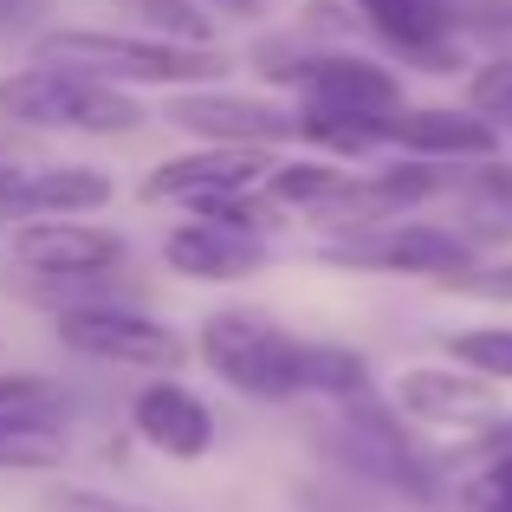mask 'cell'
<instances>
[{
	"mask_svg": "<svg viewBox=\"0 0 512 512\" xmlns=\"http://www.w3.org/2000/svg\"><path fill=\"white\" fill-rule=\"evenodd\" d=\"M493 454H512V415L493 422L487 435H474V461H493Z\"/></svg>",
	"mask_w": 512,
	"mask_h": 512,
	"instance_id": "cell-22",
	"label": "cell"
},
{
	"mask_svg": "<svg viewBox=\"0 0 512 512\" xmlns=\"http://www.w3.org/2000/svg\"><path fill=\"white\" fill-rule=\"evenodd\" d=\"M195 357L214 370V383H227L247 402H357L370 396V357L350 350L338 338H299L286 331L273 312H253V305H227L208 312L195 331Z\"/></svg>",
	"mask_w": 512,
	"mask_h": 512,
	"instance_id": "cell-1",
	"label": "cell"
},
{
	"mask_svg": "<svg viewBox=\"0 0 512 512\" xmlns=\"http://www.w3.org/2000/svg\"><path fill=\"white\" fill-rule=\"evenodd\" d=\"M52 512H150L124 493H98V487H59L52 493Z\"/></svg>",
	"mask_w": 512,
	"mask_h": 512,
	"instance_id": "cell-21",
	"label": "cell"
},
{
	"mask_svg": "<svg viewBox=\"0 0 512 512\" xmlns=\"http://www.w3.org/2000/svg\"><path fill=\"white\" fill-rule=\"evenodd\" d=\"M13 169H20V156H13V150H7V137H0V182H7Z\"/></svg>",
	"mask_w": 512,
	"mask_h": 512,
	"instance_id": "cell-25",
	"label": "cell"
},
{
	"mask_svg": "<svg viewBox=\"0 0 512 512\" xmlns=\"http://www.w3.org/2000/svg\"><path fill=\"white\" fill-rule=\"evenodd\" d=\"M389 59L454 72L461 65V0H350Z\"/></svg>",
	"mask_w": 512,
	"mask_h": 512,
	"instance_id": "cell-10",
	"label": "cell"
},
{
	"mask_svg": "<svg viewBox=\"0 0 512 512\" xmlns=\"http://www.w3.org/2000/svg\"><path fill=\"white\" fill-rule=\"evenodd\" d=\"M467 111H480L500 137H512V59H480L467 72Z\"/></svg>",
	"mask_w": 512,
	"mask_h": 512,
	"instance_id": "cell-19",
	"label": "cell"
},
{
	"mask_svg": "<svg viewBox=\"0 0 512 512\" xmlns=\"http://www.w3.org/2000/svg\"><path fill=\"white\" fill-rule=\"evenodd\" d=\"M26 7H33V0H0V26H7V20H20Z\"/></svg>",
	"mask_w": 512,
	"mask_h": 512,
	"instance_id": "cell-24",
	"label": "cell"
},
{
	"mask_svg": "<svg viewBox=\"0 0 512 512\" xmlns=\"http://www.w3.org/2000/svg\"><path fill=\"white\" fill-rule=\"evenodd\" d=\"M130 428L163 461H201V454H214V409L182 376H150L130 396Z\"/></svg>",
	"mask_w": 512,
	"mask_h": 512,
	"instance_id": "cell-13",
	"label": "cell"
},
{
	"mask_svg": "<svg viewBox=\"0 0 512 512\" xmlns=\"http://www.w3.org/2000/svg\"><path fill=\"white\" fill-rule=\"evenodd\" d=\"M7 260L26 273L33 292L111 286L130 266V240L98 221H20L7 227Z\"/></svg>",
	"mask_w": 512,
	"mask_h": 512,
	"instance_id": "cell-6",
	"label": "cell"
},
{
	"mask_svg": "<svg viewBox=\"0 0 512 512\" xmlns=\"http://www.w3.org/2000/svg\"><path fill=\"white\" fill-rule=\"evenodd\" d=\"M150 124L137 91L59 72V65H13L0 72V130H59V137H130Z\"/></svg>",
	"mask_w": 512,
	"mask_h": 512,
	"instance_id": "cell-4",
	"label": "cell"
},
{
	"mask_svg": "<svg viewBox=\"0 0 512 512\" xmlns=\"http://www.w3.org/2000/svg\"><path fill=\"white\" fill-rule=\"evenodd\" d=\"M52 318V338H59L72 357H91V363H124V370H156V376H175L188 363V344L175 325L150 318L124 286H72V292H33Z\"/></svg>",
	"mask_w": 512,
	"mask_h": 512,
	"instance_id": "cell-3",
	"label": "cell"
},
{
	"mask_svg": "<svg viewBox=\"0 0 512 512\" xmlns=\"http://www.w3.org/2000/svg\"><path fill=\"white\" fill-rule=\"evenodd\" d=\"M279 169V150H214V143H195L182 156H163L150 175L137 182L143 201H163V208H221V201H247L266 195Z\"/></svg>",
	"mask_w": 512,
	"mask_h": 512,
	"instance_id": "cell-7",
	"label": "cell"
},
{
	"mask_svg": "<svg viewBox=\"0 0 512 512\" xmlns=\"http://www.w3.org/2000/svg\"><path fill=\"white\" fill-rule=\"evenodd\" d=\"M441 357L461 363V370L487 376L493 389L512 383V325H467V331H448L441 338Z\"/></svg>",
	"mask_w": 512,
	"mask_h": 512,
	"instance_id": "cell-17",
	"label": "cell"
},
{
	"mask_svg": "<svg viewBox=\"0 0 512 512\" xmlns=\"http://www.w3.org/2000/svg\"><path fill=\"white\" fill-rule=\"evenodd\" d=\"M72 415V389L59 376H39V370H0V422H20V428H65Z\"/></svg>",
	"mask_w": 512,
	"mask_h": 512,
	"instance_id": "cell-15",
	"label": "cell"
},
{
	"mask_svg": "<svg viewBox=\"0 0 512 512\" xmlns=\"http://www.w3.org/2000/svg\"><path fill=\"white\" fill-rule=\"evenodd\" d=\"M389 402L402 409L409 428H474L487 435L493 422H506V402L487 376L461 370V363H415L389 383Z\"/></svg>",
	"mask_w": 512,
	"mask_h": 512,
	"instance_id": "cell-9",
	"label": "cell"
},
{
	"mask_svg": "<svg viewBox=\"0 0 512 512\" xmlns=\"http://www.w3.org/2000/svg\"><path fill=\"white\" fill-rule=\"evenodd\" d=\"M59 461H65V428L0 422V467H13V474H39V467H59Z\"/></svg>",
	"mask_w": 512,
	"mask_h": 512,
	"instance_id": "cell-18",
	"label": "cell"
},
{
	"mask_svg": "<svg viewBox=\"0 0 512 512\" xmlns=\"http://www.w3.org/2000/svg\"><path fill=\"white\" fill-rule=\"evenodd\" d=\"M111 175L85 163H20L0 182V221H85L111 201Z\"/></svg>",
	"mask_w": 512,
	"mask_h": 512,
	"instance_id": "cell-12",
	"label": "cell"
},
{
	"mask_svg": "<svg viewBox=\"0 0 512 512\" xmlns=\"http://www.w3.org/2000/svg\"><path fill=\"white\" fill-rule=\"evenodd\" d=\"M208 13H234V20H247V13H260L266 0H201Z\"/></svg>",
	"mask_w": 512,
	"mask_h": 512,
	"instance_id": "cell-23",
	"label": "cell"
},
{
	"mask_svg": "<svg viewBox=\"0 0 512 512\" xmlns=\"http://www.w3.org/2000/svg\"><path fill=\"white\" fill-rule=\"evenodd\" d=\"M441 292L448 299H474V305H512V253H487V260L448 273Z\"/></svg>",
	"mask_w": 512,
	"mask_h": 512,
	"instance_id": "cell-20",
	"label": "cell"
},
{
	"mask_svg": "<svg viewBox=\"0 0 512 512\" xmlns=\"http://www.w3.org/2000/svg\"><path fill=\"white\" fill-rule=\"evenodd\" d=\"M163 117L175 130H188L195 143L214 150H279V143H299V111L279 104L273 91H227V85H201L163 104Z\"/></svg>",
	"mask_w": 512,
	"mask_h": 512,
	"instance_id": "cell-8",
	"label": "cell"
},
{
	"mask_svg": "<svg viewBox=\"0 0 512 512\" xmlns=\"http://www.w3.org/2000/svg\"><path fill=\"white\" fill-rule=\"evenodd\" d=\"M33 65H59V72L98 78L117 91H201L221 85V52H195V46H169L150 39L137 26H46L33 39Z\"/></svg>",
	"mask_w": 512,
	"mask_h": 512,
	"instance_id": "cell-2",
	"label": "cell"
},
{
	"mask_svg": "<svg viewBox=\"0 0 512 512\" xmlns=\"http://www.w3.org/2000/svg\"><path fill=\"white\" fill-rule=\"evenodd\" d=\"M130 20H137V33H150V39L214 52V13L201 7V0H130Z\"/></svg>",
	"mask_w": 512,
	"mask_h": 512,
	"instance_id": "cell-16",
	"label": "cell"
},
{
	"mask_svg": "<svg viewBox=\"0 0 512 512\" xmlns=\"http://www.w3.org/2000/svg\"><path fill=\"white\" fill-rule=\"evenodd\" d=\"M163 266L175 279H195V286H234V279H253L266 266V234H247V227H221V221L188 214L182 227H169Z\"/></svg>",
	"mask_w": 512,
	"mask_h": 512,
	"instance_id": "cell-14",
	"label": "cell"
},
{
	"mask_svg": "<svg viewBox=\"0 0 512 512\" xmlns=\"http://www.w3.org/2000/svg\"><path fill=\"white\" fill-rule=\"evenodd\" d=\"M389 156L409 163H435V169H467V163H493L500 156V130L467 104H409L389 124Z\"/></svg>",
	"mask_w": 512,
	"mask_h": 512,
	"instance_id": "cell-11",
	"label": "cell"
},
{
	"mask_svg": "<svg viewBox=\"0 0 512 512\" xmlns=\"http://www.w3.org/2000/svg\"><path fill=\"white\" fill-rule=\"evenodd\" d=\"M493 240L480 227L454 221V214H396V221H370L350 234L325 240V260L344 273H389V279H448L461 266L487 260Z\"/></svg>",
	"mask_w": 512,
	"mask_h": 512,
	"instance_id": "cell-5",
	"label": "cell"
}]
</instances>
